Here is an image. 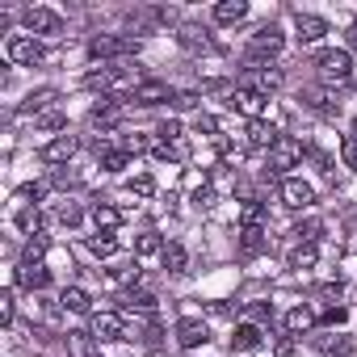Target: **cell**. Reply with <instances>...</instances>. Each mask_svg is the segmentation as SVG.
I'll list each match as a JSON object with an SVG mask.
<instances>
[{
	"mask_svg": "<svg viewBox=\"0 0 357 357\" xmlns=\"http://www.w3.org/2000/svg\"><path fill=\"white\" fill-rule=\"evenodd\" d=\"M315 72H319L324 84H349V76H353V59H349V51L328 47V51L315 55Z\"/></svg>",
	"mask_w": 357,
	"mask_h": 357,
	"instance_id": "obj_1",
	"label": "cell"
},
{
	"mask_svg": "<svg viewBox=\"0 0 357 357\" xmlns=\"http://www.w3.org/2000/svg\"><path fill=\"white\" fill-rule=\"evenodd\" d=\"M135 51H139V38L135 34H97L89 43V55L93 59H126Z\"/></svg>",
	"mask_w": 357,
	"mask_h": 357,
	"instance_id": "obj_2",
	"label": "cell"
},
{
	"mask_svg": "<svg viewBox=\"0 0 357 357\" xmlns=\"http://www.w3.org/2000/svg\"><path fill=\"white\" fill-rule=\"evenodd\" d=\"M282 47H286V34H282L278 26H261V30L252 34V43H248L244 59H248V63H265V59L282 55Z\"/></svg>",
	"mask_w": 357,
	"mask_h": 357,
	"instance_id": "obj_3",
	"label": "cell"
},
{
	"mask_svg": "<svg viewBox=\"0 0 357 357\" xmlns=\"http://www.w3.org/2000/svg\"><path fill=\"white\" fill-rule=\"evenodd\" d=\"M5 55H9L13 63H22V68H34V63H43V59H47L43 43H38V38H30V34H9V38H5Z\"/></svg>",
	"mask_w": 357,
	"mask_h": 357,
	"instance_id": "obj_4",
	"label": "cell"
},
{
	"mask_svg": "<svg viewBox=\"0 0 357 357\" xmlns=\"http://www.w3.org/2000/svg\"><path fill=\"white\" fill-rule=\"evenodd\" d=\"M303 143L294 139V135H278V143L269 147V172H286V168H294L298 160H303Z\"/></svg>",
	"mask_w": 357,
	"mask_h": 357,
	"instance_id": "obj_5",
	"label": "cell"
},
{
	"mask_svg": "<svg viewBox=\"0 0 357 357\" xmlns=\"http://www.w3.org/2000/svg\"><path fill=\"white\" fill-rule=\"evenodd\" d=\"M22 22H26V30H30V34H63V17H59L55 9H43V5L26 9V13H22Z\"/></svg>",
	"mask_w": 357,
	"mask_h": 357,
	"instance_id": "obj_6",
	"label": "cell"
},
{
	"mask_svg": "<svg viewBox=\"0 0 357 357\" xmlns=\"http://www.w3.org/2000/svg\"><path fill=\"white\" fill-rule=\"evenodd\" d=\"M176 93L164 84V80H139L130 93H126V101H135V105H160V101H172Z\"/></svg>",
	"mask_w": 357,
	"mask_h": 357,
	"instance_id": "obj_7",
	"label": "cell"
},
{
	"mask_svg": "<svg viewBox=\"0 0 357 357\" xmlns=\"http://www.w3.org/2000/svg\"><path fill=\"white\" fill-rule=\"evenodd\" d=\"M76 151H80V139H76V135H55V139L38 151V160H43V164H68Z\"/></svg>",
	"mask_w": 357,
	"mask_h": 357,
	"instance_id": "obj_8",
	"label": "cell"
},
{
	"mask_svg": "<svg viewBox=\"0 0 357 357\" xmlns=\"http://www.w3.org/2000/svg\"><path fill=\"white\" fill-rule=\"evenodd\" d=\"M315 202V190L307 185V181H298V176H286L282 181V206H290V211H307Z\"/></svg>",
	"mask_w": 357,
	"mask_h": 357,
	"instance_id": "obj_9",
	"label": "cell"
},
{
	"mask_svg": "<svg viewBox=\"0 0 357 357\" xmlns=\"http://www.w3.org/2000/svg\"><path fill=\"white\" fill-rule=\"evenodd\" d=\"M206 340H211V328L202 319H176V344L181 349H198Z\"/></svg>",
	"mask_w": 357,
	"mask_h": 357,
	"instance_id": "obj_10",
	"label": "cell"
},
{
	"mask_svg": "<svg viewBox=\"0 0 357 357\" xmlns=\"http://www.w3.org/2000/svg\"><path fill=\"white\" fill-rule=\"evenodd\" d=\"M227 105H231V109H240L248 122H261V114H265V97H261V93H252V89H236Z\"/></svg>",
	"mask_w": 357,
	"mask_h": 357,
	"instance_id": "obj_11",
	"label": "cell"
},
{
	"mask_svg": "<svg viewBox=\"0 0 357 357\" xmlns=\"http://www.w3.org/2000/svg\"><path fill=\"white\" fill-rule=\"evenodd\" d=\"M294 30H298V43H319L328 34V22L315 13H294Z\"/></svg>",
	"mask_w": 357,
	"mask_h": 357,
	"instance_id": "obj_12",
	"label": "cell"
},
{
	"mask_svg": "<svg viewBox=\"0 0 357 357\" xmlns=\"http://www.w3.org/2000/svg\"><path fill=\"white\" fill-rule=\"evenodd\" d=\"M93 336H101V340H126L122 315H114V311H101V315H93Z\"/></svg>",
	"mask_w": 357,
	"mask_h": 357,
	"instance_id": "obj_13",
	"label": "cell"
},
{
	"mask_svg": "<svg viewBox=\"0 0 357 357\" xmlns=\"http://www.w3.org/2000/svg\"><path fill=\"white\" fill-rule=\"evenodd\" d=\"M311 344L319 353H328V357H349L353 353V340L349 336H336V332H319V336H311Z\"/></svg>",
	"mask_w": 357,
	"mask_h": 357,
	"instance_id": "obj_14",
	"label": "cell"
},
{
	"mask_svg": "<svg viewBox=\"0 0 357 357\" xmlns=\"http://www.w3.org/2000/svg\"><path fill=\"white\" fill-rule=\"evenodd\" d=\"M248 89L265 97V93L282 89V72H278V68H261V72H248Z\"/></svg>",
	"mask_w": 357,
	"mask_h": 357,
	"instance_id": "obj_15",
	"label": "cell"
},
{
	"mask_svg": "<svg viewBox=\"0 0 357 357\" xmlns=\"http://www.w3.org/2000/svg\"><path fill=\"white\" fill-rule=\"evenodd\" d=\"M303 105L315 109V114H324V118H336V114H340V101H332V93H319V89L303 93Z\"/></svg>",
	"mask_w": 357,
	"mask_h": 357,
	"instance_id": "obj_16",
	"label": "cell"
},
{
	"mask_svg": "<svg viewBox=\"0 0 357 357\" xmlns=\"http://www.w3.org/2000/svg\"><path fill=\"white\" fill-rule=\"evenodd\" d=\"M118 118H122V101H118V97H101V101L93 105V122H97V126H114Z\"/></svg>",
	"mask_w": 357,
	"mask_h": 357,
	"instance_id": "obj_17",
	"label": "cell"
},
{
	"mask_svg": "<svg viewBox=\"0 0 357 357\" xmlns=\"http://www.w3.org/2000/svg\"><path fill=\"white\" fill-rule=\"evenodd\" d=\"M248 17V5L244 0H223V5H215V22L219 26H236V22H244Z\"/></svg>",
	"mask_w": 357,
	"mask_h": 357,
	"instance_id": "obj_18",
	"label": "cell"
},
{
	"mask_svg": "<svg viewBox=\"0 0 357 357\" xmlns=\"http://www.w3.org/2000/svg\"><path fill=\"white\" fill-rule=\"evenodd\" d=\"M257 344H261V328H257V324H240L236 336H231V349H236V353H252Z\"/></svg>",
	"mask_w": 357,
	"mask_h": 357,
	"instance_id": "obj_19",
	"label": "cell"
},
{
	"mask_svg": "<svg viewBox=\"0 0 357 357\" xmlns=\"http://www.w3.org/2000/svg\"><path fill=\"white\" fill-rule=\"evenodd\" d=\"M160 257H164V269H168L172 278H181V273H185V265H190V257H185V248H181V244H164V252H160Z\"/></svg>",
	"mask_w": 357,
	"mask_h": 357,
	"instance_id": "obj_20",
	"label": "cell"
},
{
	"mask_svg": "<svg viewBox=\"0 0 357 357\" xmlns=\"http://www.w3.org/2000/svg\"><path fill=\"white\" fill-rule=\"evenodd\" d=\"M311 328H315V311H311V307H294V311L286 315V332H290V336L311 332Z\"/></svg>",
	"mask_w": 357,
	"mask_h": 357,
	"instance_id": "obj_21",
	"label": "cell"
},
{
	"mask_svg": "<svg viewBox=\"0 0 357 357\" xmlns=\"http://www.w3.org/2000/svg\"><path fill=\"white\" fill-rule=\"evenodd\" d=\"M181 47H190V51H215V43L206 38V30H198V26H181Z\"/></svg>",
	"mask_w": 357,
	"mask_h": 357,
	"instance_id": "obj_22",
	"label": "cell"
},
{
	"mask_svg": "<svg viewBox=\"0 0 357 357\" xmlns=\"http://www.w3.org/2000/svg\"><path fill=\"white\" fill-rule=\"evenodd\" d=\"M278 143V130L269 122H248V147H273Z\"/></svg>",
	"mask_w": 357,
	"mask_h": 357,
	"instance_id": "obj_23",
	"label": "cell"
},
{
	"mask_svg": "<svg viewBox=\"0 0 357 357\" xmlns=\"http://www.w3.org/2000/svg\"><path fill=\"white\" fill-rule=\"evenodd\" d=\"M93 223H97V227L109 236V231L122 223V211H118V206H105V202H97V206H93Z\"/></svg>",
	"mask_w": 357,
	"mask_h": 357,
	"instance_id": "obj_24",
	"label": "cell"
},
{
	"mask_svg": "<svg viewBox=\"0 0 357 357\" xmlns=\"http://www.w3.org/2000/svg\"><path fill=\"white\" fill-rule=\"evenodd\" d=\"M17 282H22L26 290H43V286L51 282V273H47L43 265H22V269H17Z\"/></svg>",
	"mask_w": 357,
	"mask_h": 357,
	"instance_id": "obj_25",
	"label": "cell"
},
{
	"mask_svg": "<svg viewBox=\"0 0 357 357\" xmlns=\"http://www.w3.org/2000/svg\"><path fill=\"white\" fill-rule=\"evenodd\" d=\"M155 155H160V160H185V155H190L185 135H181V139H160V143H155Z\"/></svg>",
	"mask_w": 357,
	"mask_h": 357,
	"instance_id": "obj_26",
	"label": "cell"
},
{
	"mask_svg": "<svg viewBox=\"0 0 357 357\" xmlns=\"http://www.w3.org/2000/svg\"><path fill=\"white\" fill-rule=\"evenodd\" d=\"M122 76H126L122 68H97V72L84 76V84H89V89H109V84H118Z\"/></svg>",
	"mask_w": 357,
	"mask_h": 357,
	"instance_id": "obj_27",
	"label": "cell"
},
{
	"mask_svg": "<svg viewBox=\"0 0 357 357\" xmlns=\"http://www.w3.org/2000/svg\"><path fill=\"white\" fill-rule=\"evenodd\" d=\"M55 101V89H38V93H30L22 105H17V114H38V109H47Z\"/></svg>",
	"mask_w": 357,
	"mask_h": 357,
	"instance_id": "obj_28",
	"label": "cell"
},
{
	"mask_svg": "<svg viewBox=\"0 0 357 357\" xmlns=\"http://www.w3.org/2000/svg\"><path fill=\"white\" fill-rule=\"evenodd\" d=\"M261 248H265V231H261V227H244V231H240V252H244V257H257Z\"/></svg>",
	"mask_w": 357,
	"mask_h": 357,
	"instance_id": "obj_29",
	"label": "cell"
},
{
	"mask_svg": "<svg viewBox=\"0 0 357 357\" xmlns=\"http://www.w3.org/2000/svg\"><path fill=\"white\" fill-rule=\"evenodd\" d=\"M315 261H319L315 244H298V248L290 252V269H315Z\"/></svg>",
	"mask_w": 357,
	"mask_h": 357,
	"instance_id": "obj_30",
	"label": "cell"
},
{
	"mask_svg": "<svg viewBox=\"0 0 357 357\" xmlns=\"http://www.w3.org/2000/svg\"><path fill=\"white\" fill-rule=\"evenodd\" d=\"M59 303H63V311H76V315H84V311H89V294H84V290H76V286H72V290H63V298H59Z\"/></svg>",
	"mask_w": 357,
	"mask_h": 357,
	"instance_id": "obj_31",
	"label": "cell"
},
{
	"mask_svg": "<svg viewBox=\"0 0 357 357\" xmlns=\"http://www.w3.org/2000/svg\"><path fill=\"white\" fill-rule=\"evenodd\" d=\"M135 252H139V257H155V252H164V240H160L155 231H147V236H139Z\"/></svg>",
	"mask_w": 357,
	"mask_h": 357,
	"instance_id": "obj_32",
	"label": "cell"
},
{
	"mask_svg": "<svg viewBox=\"0 0 357 357\" xmlns=\"http://www.w3.org/2000/svg\"><path fill=\"white\" fill-rule=\"evenodd\" d=\"M126 190L139 194V198H151V194H155V181H151L147 172H139V176H130V181H126Z\"/></svg>",
	"mask_w": 357,
	"mask_h": 357,
	"instance_id": "obj_33",
	"label": "cell"
},
{
	"mask_svg": "<svg viewBox=\"0 0 357 357\" xmlns=\"http://www.w3.org/2000/svg\"><path fill=\"white\" fill-rule=\"evenodd\" d=\"M126 164H130L126 151H101V168H105V172H122Z\"/></svg>",
	"mask_w": 357,
	"mask_h": 357,
	"instance_id": "obj_34",
	"label": "cell"
},
{
	"mask_svg": "<svg viewBox=\"0 0 357 357\" xmlns=\"http://www.w3.org/2000/svg\"><path fill=\"white\" fill-rule=\"evenodd\" d=\"M240 223H244V227H261V223H265V206H261V202H248L244 215H240Z\"/></svg>",
	"mask_w": 357,
	"mask_h": 357,
	"instance_id": "obj_35",
	"label": "cell"
},
{
	"mask_svg": "<svg viewBox=\"0 0 357 357\" xmlns=\"http://www.w3.org/2000/svg\"><path fill=\"white\" fill-rule=\"evenodd\" d=\"M114 248H118L114 236H93V240H89V252H93V257H114Z\"/></svg>",
	"mask_w": 357,
	"mask_h": 357,
	"instance_id": "obj_36",
	"label": "cell"
},
{
	"mask_svg": "<svg viewBox=\"0 0 357 357\" xmlns=\"http://www.w3.org/2000/svg\"><path fill=\"white\" fill-rule=\"evenodd\" d=\"M340 155H344V168L357 172V135H344L340 139Z\"/></svg>",
	"mask_w": 357,
	"mask_h": 357,
	"instance_id": "obj_37",
	"label": "cell"
},
{
	"mask_svg": "<svg viewBox=\"0 0 357 357\" xmlns=\"http://www.w3.org/2000/svg\"><path fill=\"white\" fill-rule=\"evenodd\" d=\"M244 315H248V324H269V319H273V307H269V303H252Z\"/></svg>",
	"mask_w": 357,
	"mask_h": 357,
	"instance_id": "obj_38",
	"label": "cell"
},
{
	"mask_svg": "<svg viewBox=\"0 0 357 357\" xmlns=\"http://www.w3.org/2000/svg\"><path fill=\"white\" fill-rule=\"evenodd\" d=\"M38 126H43V130H63V126H68V118H63L59 109H47V114L38 118Z\"/></svg>",
	"mask_w": 357,
	"mask_h": 357,
	"instance_id": "obj_39",
	"label": "cell"
},
{
	"mask_svg": "<svg viewBox=\"0 0 357 357\" xmlns=\"http://www.w3.org/2000/svg\"><path fill=\"white\" fill-rule=\"evenodd\" d=\"M38 223H43V215H38L34 206H26V211L17 215V227H22V231H38Z\"/></svg>",
	"mask_w": 357,
	"mask_h": 357,
	"instance_id": "obj_40",
	"label": "cell"
},
{
	"mask_svg": "<svg viewBox=\"0 0 357 357\" xmlns=\"http://www.w3.org/2000/svg\"><path fill=\"white\" fill-rule=\"evenodd\" d=\"M0 324H13V290L0 294Z\"/></svg>",
	"mask_w": 357,
	"mask_h": 357,
	"instance_id": "obj_41",
	"label": "cell"
},
{
	"mask_svg": "<svg viewBox=\"0 0 357 357\" xmlns=\"http://www.w3.org/2000/svg\"><path fill=\"white\" fill-rule=\"evenodd\" d=\"M194 130H198V135H219V122H215L211 114H198V122H194Z\"/></svg>",
	"mask_w": 357,
	"mask_h": 357,
	"instance_id": "obj_42",
	"label": "cell"
},
{
	"mask_svg": "<svg viewBox=\"0 0 357 357\" xmlns=\"http://www.w3.org/2000/svg\"><path fill=\"white\" fill-rule=\"evenodd\" d=\"M122 151H126V155H130V151L139 155V151H147V139H143V135H126V139H122Z\"/></svg>",
	"mask_w": 357,
	"mask_h": 357,
	"instance_id": "obj_43",
	"label": "cell"
},
{
	"mask_svg": "<svg viewBox=\"0 0 357 357\" xmlns=\"http://www.w3.org/2000/svg\"><path fill=\"white\" fill-rule=\"evenodd\" d=\"M294 236H298L303 244H311V240L319 236V223H315V219H311V223H298V227H294Z\"/></svg>",
	"mask_w": 357,
	"mask_h": 357,
	"instance_id": "obj_44",
	"label": "cell"
},
{
	"mask_svg": "<svg viewBox=\"0 0 357 357\" xmlns=\"http://www.w3.org/2000/svg\"><path fill=\"white\" fill-rule=\"evenodd\" d=\"M59 219H63L68 227H72V223H80V206H76V202H63V206H59Z\"/></svg>",
	"mask_w": 357,
	"mask_h": 357,
	"instance_id": "obj_45",
	"label": "cell"
},
{
	"mask_svg": "<svg viewBox=\"0 0 357 357\" xmlns=\"http://www.w3.org/2000/svg\"><path fill=\"white\" fill-rule=\"evenodd\" d=\"M319 319H324V324H344V307H324Z\"/></svg>",
	"mask_w": 357,
	"mask_h": 357,
	"instance_id": "obj_46",
	"label": "cell"
},
{
	"mask_svg": "<svg viewBox=\"0 0 357 357\" xmlns=\"http://www.w3.org/2000/svg\"><path fill=\"white\" fill-rule=\"evenodd\" d=\"M172 105H176V109H194V105H198V93H176Z\"/></svg>",
	"mask_w": 357,
	"mask_h": 357,
	"instance_id": "obj_47",
	"label": "cell"
},
{
	"mask_svg": "<svg viewBox=\"0 0 357 357\" xmlns=\"http://www.w3.org/2000/svg\"><path fill=\"white\" fill-rule=\"evenodd\" d=\"M294 353V336L286 332V336H278V357H290Z\"/></svg>",
	"mask_w": 357,
	"mask_h": 357,
	"instance_id": "obj_48",
	"label": "cell"
},
{
	"mask_svg": "<svg viewBox=\"0 0 357 357\" xmlns=\"http://www.w3.org/2000/svg\"><path fill=\"white\" fill-rule=\"evenodd\" d=\"M344 38H349V47H353V51H357V22H353V26H349V30H344Z\"/></svg>",
	"mask_w": 357,
	"mask_h": 357,
	"instance_id": "obj_49",
	"label": "cell"
},
{
	"mask_svg": "<svg viewBox=\"0 0 357 357\" xmlns=\"http://www.w3.org/2000/svg\"><path fill=\"white\" fill-rule=\"evenodd\" d=\"M353 135H357V122H353Z\"/></svg>",
	"mask_w": 357,
	"mask_h": 357,
	"instance_id": "obj_50",
	"label": "cell"
},
{
	"mask_svg": "<svg viewBox=\"0 0 357 357\" xmlns=\"http://www.w3.org/2000/svg\"><path fill=\"white\" fill-rule=\"evenodd\" d=\"M89 357H93V353H89Z\"/></svg>",
	"mask_w": 357,
	"mask_h": 357,
	"instance_id": "obj_51",
	"label": "cell"
}]
</instances>
